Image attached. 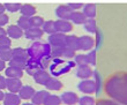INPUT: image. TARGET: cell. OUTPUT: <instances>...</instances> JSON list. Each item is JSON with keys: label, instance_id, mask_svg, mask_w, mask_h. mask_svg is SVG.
Segmentation results:
<instances>
[{"label": "cell", "instance_id": "6da1fadb", "mask_svg": "<svg viewBox=\"0 0 127 105\" xmlns=\"http://www.w3.org/2000/svg\"><path fill=\"white\" fill-rule=\"evenodd\" d=\"M107 97L120 105H127V72H117L104 82Z\"/></svg>", "mask_w": 127, "mask_h": 105}, {"label": "cell", "instance_id": "ee69618b", "mask_svg": "<svg viewBox=\"0 0 127 105\" xmlns=\"http://www.w3.org/2000/svg\"><path fill=\"white\" fill-rule=\"evenodd\" d=\"M2 36H7V31L2 27H0V37H2Z\"/></svg>", "mask_w": 127, "mask_h": 105}, {"label": "cell", "instance_id": "8d00e7d4", "mask_svg": "<svg viewBox=\"0 0 127 105\" xmlns=\"http://www.w3.org/2000/svg\"><path fill=\"white\" fill-rule=\"evenodd\" d=\"M10 44H12V41L9 37L7 36L0 37V48H10Z\"/></svg>", "mask_w": 127, "mask_h": 105}, {"label": "cell", "instance_id": "52a82bcc", "mask_svg": "<svg viewBox=\"0 0 127 105\" xmlns=\"http://www.w3.org/2000/svg\"><path fill=\"white\" fill-rule=\"evenodd\" d=\"M73 12L74 10L68 6V3H67V5H60V6H58L57 9H56V15L58 16V20L69 21V16Z\"/></svg>", "mask_w": 127, "mask_h": 105}, {"label": "cell", "instance_id": "bcb514c9", "mask_svg": "<svg viewBox=\"0 0 127 105\" xmlns=\"http://www.w3.org/2000/svg\"><path fill=\"white\" fill-rule=\"evenodd\" d=\"M3 97H5V94L2 92V90H0V101H3Z\"/></svg>", "mask_w": 127, "mask_h": 105}, {"label": "cell", "instance_id": "9c48e42d", "mask_svg": "<svg viewBox=\"0 0 127 105\" xmlns=\"http://www.w3.org/2000/svg\"><path fill=\"white\" fill-rule=\"evenodd\" d=\"M56 22V29H57V32H60V34H67V32H70L73 30V23L70 21H66V20H57L54 21Z\"/></svg>", "mask_w": 127, "mask_h": 105}, {"label": "cell", "instance_id": "74e56055", "mask_svg": "<svg viewBox=\"0 0 127 105\" xmlns=\"http://www.w3.org/2000/svg\"><path fill=\"white\" fill-rule=\"evenodd\" d=\"M96 105H120V104H118L117 102H114L112 99L102 98V99H98V101H97Z\"/></svg>", "mask_w": 127, "mask_h": 105}, {"label": "cell", "instance_id": "d6986e66", "mask_svg": "<svg viewBox=\"0 0 127 105\" xmlns=\"http://www.w3.org/2000/svg\"><path fill=\"white\" fill-rule=\"evenodd\" d=\"M36 91H35V89L31 87V85H23L21 90L19 91V96L21 97V99H31L35 96Z\"/></svg>", "mask_w": 127, "mask_h": 105}, {"label": "cell", "instance_id": "7402d4cb", "mask_svg": "<svg viewBox=\"0 0 127 105\" xmlns=\"http://www.w3.org/2000/svg\"><path fill=\"white\" fill-rule=\"evenodd\" d=\"M21 14H22V16H26V17H32L35 16V14H36V8L30 5V3H24L22 5L20 9Z\"/></svg>", "mask_w": 127, "mask_h": 105}, {"label": "cell", "instance_id": "30bf717a", "mask_svg": "<svg viewBox=\"0 0 127 105\" xmlns=\"http://www.w3.org/2000/svg\"><path fill=\"white\" fill-rule=\"evenodd\" d=\"M61 102L66 105H75L76 103H79V96L73 91H65L61 94L60 96Z\"/></svg>", "mask_w": 127, "mask_h": 105}, {"label": "cell", "instance_id": "f6af8a7d", "mask_svg": "<svg viewBox=\"0 0 127 105\" xmlns=\"http://www.w3.org/2000/svg\"><path fill=\"white\" fill-rule=\"evenodd\" d=\"M6 10V8H5V5H2V3H0V14H3V12Z\"/></svg>", "mask_w": 127, "mask_h": 105}, {"label": "cell", "instance_id": "4dcf8cb0", "mask_svg": "<svg viewBox=\"0 0 127 105\" xmlns=\"http://www.w3.org/2000/svg\"><path fill=\"white\" fill-rule=\"evenodd\" d=\"M65 48H66V46H65ZM65 48H52V46H51V54H50L51 60L59 59V58L64 57V49Z\"/></svg>", "mask_w": 127, "mask_h": 105}, {"label": "cell", "instance_id": "60d3db41", "mask_svg": "<svg viewBox=\"0 0 127 105\" xmlns=\"http://www.w3.org/2000/svg\"><path fill=\"white\" fill-rule=\"evenodd\" d=\"M7 88V79L2 75H0V90Z\"/></svg>", "mask_w": 127, "mask_h": 105}, {"label": "cell", "instance_id": "1f68e13d", "mask_svg": "<svg viewBox=\"0 0 127 105\" xmlns=\"http://www.w3.org/2000/svg\"><path fill=\"white\" fill-rule=\"evenodd\" d=\"M44 23H45V21H44L43 17H40V16H32L30 17V26L31 28H40V27H43Z\"/></svg>", "mask_w": 127, "mask_h": 105}, {"label": "cell", "instance_id": "e0dca14e", "mask_svg": "<svg viewBox=\"0 0 127 105\" xmlns=\"http://www.w3.org/2000/svg\"><path fill=\"white\" fill-rule=\"evenodd\" d=\"M5 75H6L7 79H21L23 76V69L9 66L8 68H6Z\"/></svg>", "mask_w": 127, "mask_h": 105}, {"label": "cell", "instance_id": "5bb4252c", "mask_svg": "<svg viewBox=\"0 0 127 105\" xmlns=\"http://www.w3.org/2000/svg\"><path fill=\"white\" fill-rule=\"evenodd\" d=\"M24 35V31L21 29L19 26H15V24H12L8 27L7 29V36L13 39H19Z\"/></svg>", "mask_w": 127, "mask_h": 105}, {"label": "cell", "instance_id": "ffe728a7", "mask_svg": "<svg viewBox=\"0 0 127 105\" xmlns=\"http://www.w3.org/2000/svg\"><path fill=\"white\" fill-rule=\"evenodd\" d=\"M66 48L73 51H79V37L75 35H68L66 38Z\"/></svg>", "mask_w": 127, "mask_h": 105}, {"label": "cell", "instance_id": "8992f818", "mask_svg": "<svg viewBox=\"0 0 127 105\" xmlns=\"http://www.w3.org/2000/svg\"><path fill=\"white\" fill-rule=\"evenodd\" d=\"M95 46V39L90 36L79 37V50L81 51H91Z\"/></svg>", "mask_w": 127, "mask_h": 105}, {"label": "cell", "instance_id": "836d02e7", "mask_svg": "<svg viewBox=\"0 0 127 105\" xmlns=\"http://www.w3.org/2000/svg\"><path fill=\"white\" fill-rule=\"evenodd\" d=\"M79 104L80 105H96V101L93 97H90V96H83V97H80Z\"/></svg>", "mask_w": 127, "mask_h": 105}, {"label": "cell", "instance_id": "277c9868", "mask_svg": "<svg viewBox=\"0 0 127 105\" xmlns=\"http://www.w3.org/2000/svg\"><path fill=\"white\" fill-rule=\"evenodd\" d=\"M66 38L67 35L56 32L53 35H50L47 37V41L52 48H65L66 46Z\"/></svg>", "mask_w": 127, "mask_h": 105}, {"label": "cell", "instance_id": "7dc6e473", "mask_svg": "<svg viewBox=\"0 0 127 105\" xmlns=\"http://www.w3.org/2000/svg\"><path fill=\"white\" fill-rule=\"evenodd\" d=\"M22 105H35V104H32V103H24V104H22Z\"/></svg>", "mask_w": 127, "mask_h": 105}, {"label": "cell", "instance_id": "603a6c76", "mask_svg": "<svg viewBox=\"0 0 127 105\" xmlns=\"http://www.w3.org/2000/svg\"><path fill=\"white\" fill-rule=\"evenodd\" d=\"M82 13L86 15L87 19H95V16H96V5L95 3H87V5H84Z\"/></svg>", "mask_w": 127, "mask_h": 105}, {"label": "cell", "instance_id": "d4e9b609", "mask_svg": "<svg viewBox=\"0 0 127 105\" xmlns=\"http://www.w3.org/2000/svg\"><path fill=\"white\" fill-rule=\"evenodd\" d=\"M84 30L89 34H97V24L95 19H88L87 22L83 24Z\"/></svg>", "mask_w": 127, "mask_h": 105}, {"label": "cell", "instance_id": "ab89813d", "mask_svg": "<svg viewBox=\"0 0 127 105\" xmlns=\"http://www.w3.org/2000/svg\"><path fill=\"white\" fill-rule=\"evenodd\" d=\"M9 21V17L7 16L6 14H0V27H3L6 26Z\"/></svg>", "mask_w": 127, "mask_h": 105}, {"label": "cell", "instance_id": "f546056e", "mask_svg": "<svg viewBox=\"0 0 127 105\" xmlns=\"http://www.w3.org/2000/svg\"><path fill=\"white\" fill-rule=\"evenodd\" d=\"M61 98L59 96L57 95H49L47 96V98L45 99V102H44V105H60L61 104Z\"/></svg>", "mask_w": 127, "mask_h": 105}, {"label": "cell", "instance_id": "ac0fdd59", "mask_svg": "<svg viewBox=\"0 0 127 105\" xmlns=\"http://www.w3.org/2000/svg\"><path fill=\"white\" fill-rule=\"evenodd\" d=\"M87 20L88 19L86 17V15L80 10H74L69 16V21L74 24H84Z\"/></svg>", "mask_w": 127, "mask_h": 105}, {"label": "cell", "instance_id": "ba28073f", "mask_svg": "<svg viewBox=\"0 0 127 105\" xmlns=\"http://www.w3.org/2000/svg\"><path fill=\"white\" fill-rule=\"evenodd\" d=\"M76 76L82 79V80H88L91 76H94V71L90 67V65H82L77 66L76 68Z\"/></svg>", "mask_w": 127, "mask_h": 105}, {"label": "cell", "instance_id": "7c38bea8", "mask_svg": "<svg viewBox=\"0 0 127 105\" xmlns=\"http://www.w3.org/2000/svg\"><path fill=\"white\" fill-rule=\"evenodd\" d=\"M44 31L43 29L40 28H30L28 29L27 31H24V36L28 39H31V41H37V39H40L43 37Z\"/></svg>", "mask_w": 127, "mask_h": 105}, {"label": "cell", "instance_id": "b9f144b4", "mask_svg": "<svg viewBox=\"0 0 127 105\" xmlns=\"http://www.w3.org/2000/svg\"><path fill=\"white\" fill-rule=\"evenodd\" d=\"M68 6L73 10H76V9H80V8H83L84 5L83 3H68Z\"/></svg>", "mask_w": 127, "mask_h": 105}, {"label": "cell", "instance_id": "3957f363", "mask_svg": "<svg viewBox=\"0 0 127 105\" xmlns=\"http://www.w3.org/2000/svg\"><path fill=\"white\" fill-rule=\"evenodd\" d=\"M52 62H53V64L51 65L50 69H51L52 75H56V76H59V75L68 72L72 67H74V65H76L75 62H72V61L66 62L65 65H61V64H64V61L60 60V59H53Z\"/></svg>", "mask_w": 127, "mask_h": 105}, {"label": "cell", "instance_id": "4316f807", "mask_svg": "<svg viewBox=\"0 0 127 105\" xmlns=\"http://www.w3.org/2000/svg\"><path fill=\"white\" fill-rule=\"evenodd\" d=\"M43 31L50 35H53L57 32V29H56V22L54 21H45V23L43 26Z\"/></svg>", "mask_w": 127, "mask_h": 105}, {"label": "cell", "instance_id": "4fadbf2b", "mask_svg": "<svg viewBox=\"0 0 127 105\" xmlns=\"http://www.w3.org/2000/svg\"><path fill=\"white\" fill-rule=\"evenodd\" d=\"M23 85L20 79H7V89L9 90V92L16 94L21 90Z\"/></svg>", "mask_w": 127, "mask_h": 105}, {"label": "cell", "instance_id": "f35d334b", "mask_svg": "<svg viewBox=\"0 0 127 105\" xmlns=\"http://www.w3.org/2000/svg\"><path fill=\"white\" fill-rule=\"evenodd\" d=\"M75 51L73 50H70L68 48H65L64 49V57L65 58H68V59H72V58H75Z\"/></svg>", "mask_w": 127, "mask_h": 105}, {"label": "cell", "instance_id": "7a4b0ae2", "mask_svg": "<svg viewBox=\"0 0 127 105\" xmlns=\"http://www.w3.org/2000/svg\"><path fill=\"white\" fill-rule=\"evenodd\" d=\"M29 58L36 59V60H43L50 58L51 54V45L50 44H42L39 42H35L27 49ZM51 59V58H50Z\"/></svg>", "mask_w": 127, "mask_h": 105}, {"label": "cell", "instance_id": "9a60e30c", "mask_svg": "<svg viewBox=\"0 0 127 105\" xmlns=\"http://www.w3.org/2000/svg\"><path fill=\"white\" fill-rule=\"evenodd\" d=\"M21 97L13 92H6L3 97V105H20Z\"/></svg>", "mask_w": 127, "mask_h": 105}, {"label": "cell", "instance_id": "83f0119b", "mask_svg": "<svg viewBox=\"0 0 127 105\" xmlns=\"http://www.w3.org/2000/svg\"><path fill=\"white\" fill-rule=\"evenodd\" d=\"M13 58H20V59H24V60H29V54L28 51L22 48H16L13 49Z\"/></svg>", "mask_w": 127, "mask_h": 105}, {"label": "cell", "instance_id": "2e32d148", "mask_svg": "<svg viewBox=\"0 0 127 105\" xmlns=\"http://www.w3.org/2000/svg\"><path fill=\"white\" fill-rule=\"evenodd\" d=\"M50 95V92L47 90H39V91H36L35 96L31 98V102L35 105H44L45 99L47 98V96Z\"/></svg>", "mask_w": 127, "mask_h": 105}, {"label": "cell", "instance_id": "cb8c5ba5", "mask_svg": "<svg viewBox=\"0 0 127 105\" xmlns=\"http://www.w3.org/2000/svg\"><path fill=\"white\" fill-rule=\"evenodd\" d=\"M0 59L5 62H9L13 59V49L10 48H0Z\"/></svg>", "mask_w": 127, "mask_h": 105}, {"label": "cell", "instance_id": "7bdbcfd3", "mask_svg": "<svg viewBox=\"0 0 127 105\" xmlns=\"http://www.w3.org/2000/svg\"><path fill=\"white\" fill-rule=\"evenodd\" d=\"M5 67H6V62H5L3 60H1V59H0V72L3 71V69H5Z\"/></svg>", "mask_w": 127, "mask_h": 105}, {"label": "cell", "instance_id": "f1b7e54d", "mask_svg": "<svg viewBox=\"0 0 127 105\" xmlns=\"http://www.w3.org/2000/svg\"><path fill=\"white\" fill-rule=\"evenodd\" d=\"M27 62H28V60H24V59L13 58V59L9 61V66L21 68V69H26V67H27Z\"/></svg>", "mask_w": 127, "mask_h": 105}, {"label": "cell", "instance_id": "44dd1931", "mask_svg": "<svg viewBox=\"0 0 127 105\" xmlns=\"http://www.w3.org/2000/svg\"><path fill=\"white\" fill-rule=\"evenodd\" d=\"M63 87H64L63 83L58 79H54V78H51L49 80V82L45 84V88L47 90H53V91H59V90H61Z\"/></svg>", "mask_w": 127, "mask_h": 105}, {"label": "cell", "instance_id": "5b68a950", "mask_svg": "<svg viewBox=\"0 0 127 105\" xmlns=\"http://www.w3.org/2000/svg\"><path fill=\"white\" fill-rule=\"evenodd\" d=\"M77 89H79L81 92L86 94V95L96 94V83H95V80H91V79L82 80V81L77 84Z\"/></svg>", "mask_w": 127, "mask_h": 105}, {"label": "cell", "instance_id": "484cf974", "mask_svg": "<svg viewBox=\"0 0 127 105\" xmlns=\"http://www.w3.org/2000/svg\"><path fill=\"white\" fill-rule=\"evenodd\" d=\"M17 26L22 29L23 31H27L28 29H30L31 26H30V17H26V16H22L21 15L17 20Z\"/></svg>", "mask_w": 127, "mask_h": 105}, {"label": "cell", "instance_id": "d590c367", "mask_svg": "<svg viewBox=\"0 0 127 105\" xmlns=\"http://www.w3.org/2000/svg\"><path fill=\"white\" fill-rule=\"evenodd\" d=\"M87 59H88V65L96 66V50H91L87 54Z\"/></svg>", "mask_w": 127, "mask_h": 105}, {"label": "cell", "instance_id": "d6a6232c", "mask_svg": "<svg viewBox=\"0 0 127 105\" xmlns=\"http://www.w3.org/2000/svg\"><path fill=\"white\" fill-rule=\"evenodd\" d=\"M74 62L77 66H82V65H88L87 54H76L74 58Z\"/></svg>", "mask_w": 127, "mask_h": 105}, {"label": "cell", "instance_id": "8fae6325", "mask_svg": "<svg viewBox=\"0 0 127 105\" xmlns=\"http://www.w3.org/2000/svg\"><path fill=\"white\" fill-rule=\"evenodd\" d=\"M51 78H52V76H51L45 69H40V71H38L37 73L33 74V80L36 81V83H38V84H40V85H45Z\"/></svg>", "mask_w": 127, "mask_h": 105}, {"label": "cell", "instance_id": "e575fe53", "mask_svg": "<svg viewBox=\"0 0 127 105\" xmlns=\"http://www.w3.org/2000/svg\"><path fill=\"white\" fill-rule=\"evenodd\" d=\"M21 7H22V5L19 3V2L5 3V8H6V10H8V12H10V13H15V12H17V10H20Z\"/></svg>", "mask_w": 127, "mask_h": 105}]
</instances>
